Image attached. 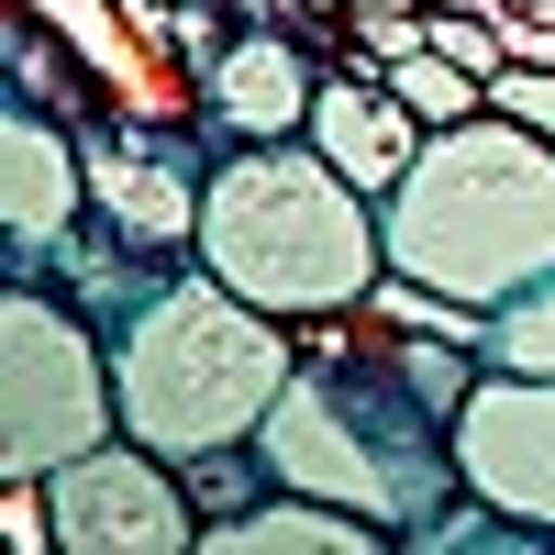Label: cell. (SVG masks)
I'll return each instance as SVG.
<instances>
[{
    "label": "cell",
    "mask_w": 555,
    "mask_h": 555,
    "mask_svg": "<svg viewBox=\"0 0 555 555\" xmlns=\"http://www.w3.org/2000/svg\"><path fill=\"white\" fill-rule=\"evenodd\" d=\"M256 444H267L278 489H322V500H345V512L389 522L400 544L423 533L444 500H467L455 423L389 366V322L366 300L300 322V378L278 389Z\"/></svg>",
    "instance_id": "obj_1"
},
{
    "label": "cell",
    "mask_w": 555,
    "mask_h": 555,
    "mask_svg": "<svg viewBox=\"0 0 555 555\" xmlns=\"http://www.w3.org/2000/svg\"><path fill=\"white\" fill-rule=\"evenodd\" d=\"M201 267L222 289H245L256 311L311 322V311H356L378 289L389 234H378V201L311 133H289V145H222L201 190Z\"/></svg>",
    "instance_id": "obj_2"
},
{
    "label": "cell",
    "mask_w": 555,
    "mask_h": 555,
    "mask_svg": "<svg viewBox=\"0 0 555 555\" xmlns=\"http://www.w3.org/2000/svg\"><path fill=\"white\" fill-rule=\"evenodd\" d=\"M378 234H389V267L500 311L512 289L555 278V133L512 112L423 133L411 178L378 201Z\"/></svg>",
    "instance_id": "obj_3"
},
{
    "label": "cell",
    "mask_w": 555,
    "mask_h": 555,
    "mask_svg": "<svg viewBox=\"0 0 555 555\" xmlns=\"http://www.w3.org/2000/svg\"><path fill=\"white\" fill-rule=\"evenodd\" d=\"M112 378H122V434L156 444V455H222V444H256V423L278 411V389L300 378V322L256 311L245 289L190 256L112 334Z\"/></svg>",
    "instance_id": "obj_4"
},
{
    "label": "cell",
    "mask_w": 555,
    "mask_h": 555,
    "mask_svg": "<svg viewBox=\"0 0 555 555\" xmlns=\"http://www.w3.org/2000/svg\"><path fill=\"white\" fill-rule=\"evenodd\" d=\"M112 434H122L112 334L78 300L12 278V311H0V478H56L67 455Z\"/></svg>",
    "instance_id": "obj_5"
},
{
    "label": "cell",
    "mask_w": 555,
    "mask_h": 555,
    "mask_svg": "<svg viewBox=\"0 0 555 555\" xmlns=\"http://www.w3.org/2000/svg\"><path fill=\"white\" fill-rule=\"evenodd\" d=\"M56 555H190L201 544V500H190V467L156 444H89L67 455L56 478Z\"/></svg>",
    "instance_id": "obj_6"
},
{
    "label": "cell",
    "mask_w": 555,
    "mask_h": 555,
    "mask_svg": "<svg viewBox=\"0 0 555 555\" xmlns=\"http://www.w3.org/2000/svg\"><path fill=\"white\" fill-rule=\"evenodd\" d=\"M455 467H467L478 500H500V512L555 533V378L478 366L467 411H455Z\"/></svg>",
    "instance_id": "obj_7"
},
{
    "label": "cell",
    "mask_w": 555,
    "mask_h": 555,
    "mask_svg": "<svg viewBox=\"0 0 555 555\" xmlns=\"http://www.w3.org/2000/svg\"><path fill=\"white\" fill-rule=\"evenodd\" d=\"M78 222H89V133L12 101V133H0V256H12V278H44V256Z\"/></svg>",
    "instance_id": "obj_8"
},
{
    "label": "cell",
    "mask_w": 555,
    "mask_h": 555,
    "mask_svg": "<svg viewBox=\"0 0 555 555\" xmlns=\"http://www.w3.org/2000/svg\"><path fill=\"white\" fill-rule=\"evenodd\" d=\"M201 89H211V112H222V133H234V145H289V133H311L322 56H311L300 34L234 12V34H222V56L201 67Z\"/></svg>",
    "instance_id": "obj_9"
},
{
    "label": "cell",
    "mask_w": 555,
    "mask_h": 555,
    "mask_svg": "<svg viewBox=\"0 0 555 555\" xmlns=\"http://www.w3.org/2000/svg\"><path fill=\"white\" fill-rule=\"evenodd\" d=\"M311 145L334 156L366 201H389L411 178V156H423V112H411L366 56H334V78H322V101H311Z\"/></svg>",
    "instance_id": "obj_10"
},
{
    "label": "cell",
    "mask_w": 555,
    "mask_h": 555,
    "mask_svg": "<svg viewBox=\"0 0 555 555\" xmlns=\"http://www.w3.org/2000/svg\"><path fill=\"white\" fill-rule=\"evenodd\" d=\"M378 544H400V533L345 512V500H322V489H267L256 512L201 522V555H378Z\"/></svg>",
    "instance_id": "obj_11"
},
{
    "label": "cell",
    "mask_w": 555,
    "mask_h": 555,
    "mask_svg": "<svg viewBox=\"0 0 555 555\" xmlns=\"http://www.w3.org/2000/svg\"><path fill=\"white\" fill-rule=\"evenodd\" d=\"M378 78L400 89L411 112H423V133H444V122H478V112H489V78H478V67H455V56H434V34L411 44V56H389Z\"/></svg>",
    "instance_id": "obj_12"
},
{
    "label": "cell",
    "mask_w": 555,
    "mask_h": 555,
    "mask_svg": "<svg viewBox=\"0 0 555 555\" xmlns=\"http://www.w3.org/2000/svg\"><path fill=\"white\" fill-rule=\"evenodd\" d=\"M489 366H522V378H555V278H533V289H512L489 311Z\"/></svg>",
    "instance_id": "obj_13"
},
{
    "label": "cell",
    "mask_w": 555,
    "mask_h": 555,
    "mask_svg": "<svg viewBox=\"0 0 555 555\" xmlns=\"http://www.w3.org/2000/svg\"><path fill=\"white\" fill-rule=\"evenodd\" d=\"M0 533L23 555H56V489L44 478H0Z\"/></svg>",
    "instance_id": "obj_14"
},
{
    "label": "cell",
    "mask_w": 555,
    "mask_h": 555,
    "mask_svg": "<svg viewBox=\"0 0 555 555\" xmlns=\"http://www.w3.org/2000/svg\"><path fill=\"white\" fill-rule=\"evenodd\" d=\"M489 112H512V122L555 133V67H500V78H489Z\"/></svg>",
    "instance_id": "obj_15"
},
{
    "label": "cell",
    "mask_w": 555,
    "mask_h": 555,
    "mask_svg": "<svg viewBox=\"0 0 555 555\" xmlns=\"http://www.w3.org/2000/svg\"><path fill=\"white\" fill-rule=\"evenodd\" d=\"M345 12H423V0H345Z\"/></svg>",
    "instance_id": "obj_16"
}]
</instances>
